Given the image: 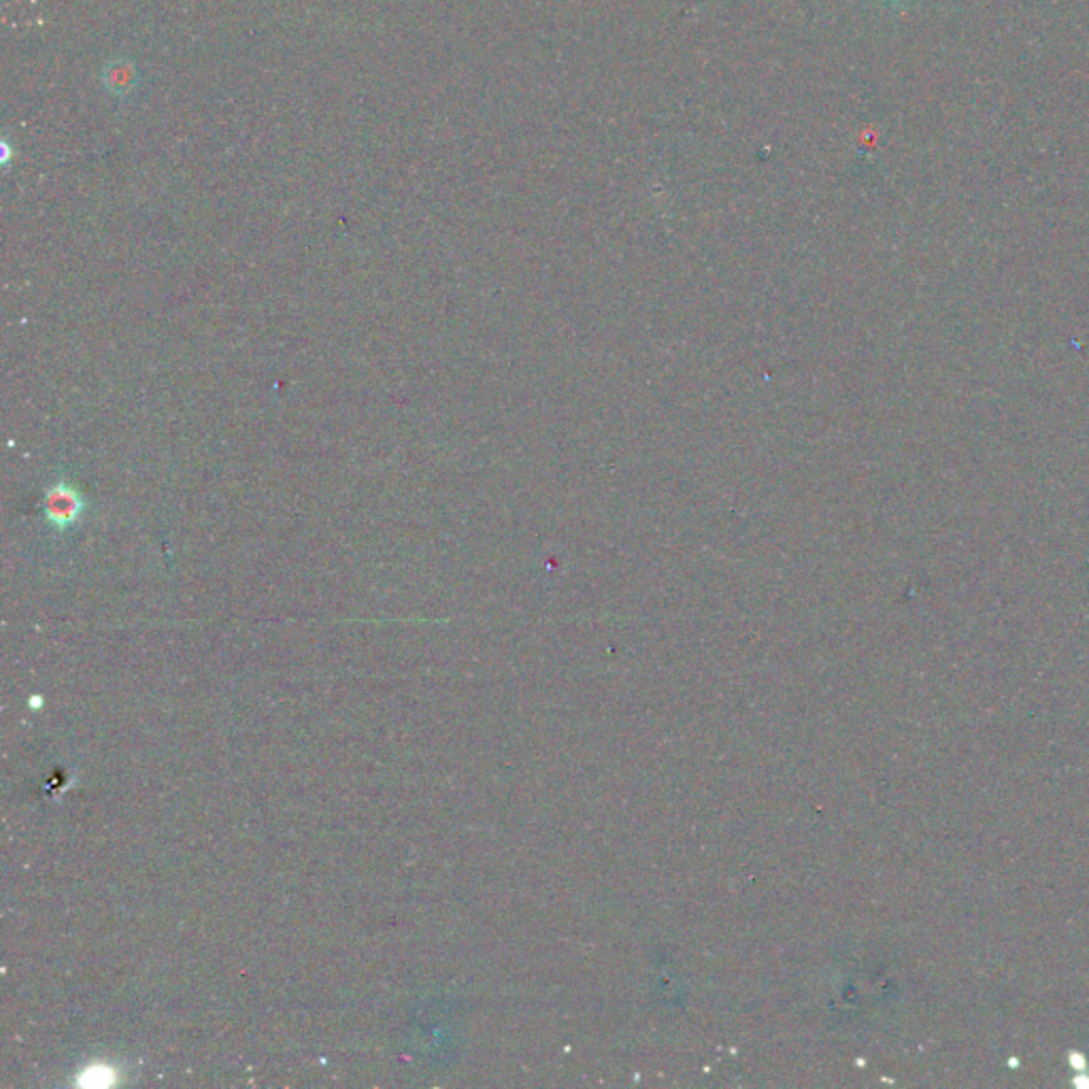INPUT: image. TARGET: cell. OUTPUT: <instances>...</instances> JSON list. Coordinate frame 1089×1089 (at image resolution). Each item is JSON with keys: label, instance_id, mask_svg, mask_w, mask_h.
<instances>
[{"label": "cell", "instance_id": "6da1fadb", "mask_svg": "<svg viewBox=\"0 0 1089 1089\" xmlns=\"http://www.w3.org/2000/svg\"><path fill=\"white\" fill-rule=\"evenodd\" d=\"M46 520L55 530H66L82 518L86 503L84 496L69 483H53L44 500Z\"/></svg>", "mask_w": 1089, "mask_h": 1089}]
</instances>
